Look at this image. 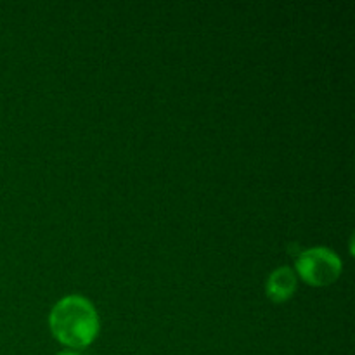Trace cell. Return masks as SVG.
I'll use <instances>...</instances> for the list:
<instances>
[{"instance_id":"1","label":"cell","mask_w":355,"mask_h":355,"mask_svg":"<svg viewBox=\"0 0 355 355\" xmlns=\"http://www.w3.org/2000/svg\"><path fill=\"white\" fill-rule=\"evenodd\" d=\"M52 335L66 347L85 349L99 333V315L89 298L68 295L52 307L49 315Z\"/></svg>"},{"instance_id":"4","label":"cell","mask_w":355,"mask_h":355,"mask_svg":"<svg viewBox=\"0 0 355 355\" xmlns=\"http://www.w3.org/2000/svg\"><path fill=\"white\" fill-rule=\"evenodd\" d=\"M58 355H78V354H75V352H61V354H58Z\"/></svg>"},{"instance_id":"3","label":"cell","mask_w":355,"mask_h":355,"mask_svg":"<svg viewBox=\"0 0 355 355\" xmlns=\"http://www.w3.org/2000/svg\"><path fill=\"white\" fill-rule=\"evenodd\" d=\"M297 290V274L290 267H277L266 283V293L276 304L286 302Z\"/></svg>"},{"instance_id":"2","label":"cell","mask_w":355,"mask_h":355,"mask_svg":"<svg viewBox=\"0 0 355 355\" xmlns=\"http://www.w3.org/2000/svg\"><path fill=\"white\" fill-rule=\"evenodd\" d=\"M297 272L312 286H328L342 274V260L333 250L315 246L297 257Z\"/></svg>"}]
</instances>
